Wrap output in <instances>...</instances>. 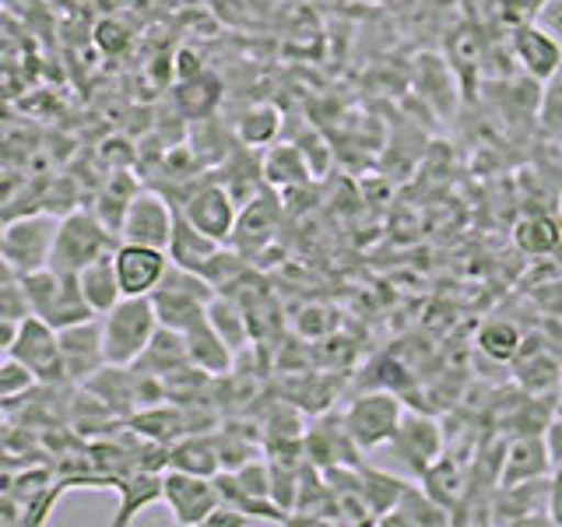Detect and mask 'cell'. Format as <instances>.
<instances>
[{"mask_svg":"<svg viewBox=\"0 0 562 527\" xmlns=\"http://www.w3.org/2000/svg\"><path fill=\"white\" fill-rule=\"evenodd\" d=\"M278 131H281V113L274 105H250L236 120V137L243 141V148H268L274 145Z\"/></svg>","mask_w":562,"mask_h":527,"instance_id":"f546056e","label":"cell"},{"mask_svg":"<svg viewBox=\"0 0 562 527\" xmlns=\"http://www.w3.org/2000/svg\"><path fill=\"white\" fill-rule=\"evenodd\" d=\"M479 348H482V356H488L492 362H514L524 348V334L517 324H509V321H488L479 330Z\"/></svg>","mask_w":562,"mask_h":527,"instance_id":"1f68e13d","label":"cell"},{"mask_svg":"<svg viewBox=\"0 0 562 527\" xmlns=\"http://www.w3.org/2000/svg\"><path fill=\"white\" fill-rule=\"evenodd\" d=\"M278 222H281V204L274 198V190L263 187L246 204H239V218H236L233 239L228 243H233V250H239L246 260H250L274 239Z\"/></svg>","mask_w":562,"mask_h":527,"instance_id":"9a60e30c","label":"cell"},{"mask_svg":"<svg viewBox=\"0 0 562 527\" xmlns=\"http://www.w3.org/2000/svg\"><path fill=\"white\" fill-rule=\"evenodd\" d=\"M397 461L404 464V471L418 479L422 471H426L439 453L447 450V436L439 429V422L432 415H422V412H408L404 408L401 415V426L397 433L391 436V444H386Z\"/></svg>","mask_w":562,"mask_h":527,"instance_id":"9c48e42d","label":"cell"},{"mask_svg":"<svg viewBox=\"0 0 562 527\" xmlns=\"http://www.w3.org/2000/svg\"><path fill=\"white\" fill-rule=\"evenodd\" d=\"M260 166H263V183L271 190H299V187H310L313 180V166L299 145H278L274 141V145H268V152H263Z\"/></svg>","mask_w":562,"mask_h":527,"instance_id":"7402d4cb","label":"cell"},{"mask_svg":"<svg viewBox=\"0 0 562 527\" xmlns=\"http://www.w3.org/2000/svg\"><path fill=\"white\" fill-rule=\"evenodd\" d=\"M207 321H211V327L222 334L225 345L233 348V351H243L246 345H250V338H254L250 316H246V310L239 306L236 295L215 292V299L207 303Z\"/></svg>","mask_w":562,"mask_h":527,"instance_id":"83f0119b","label":"cell"},{"mask_svg":"<svg viewBox=\"0 0 562 527\" xmlns=\"http://www.w3.org/2000/svg\"><path fill=\"white\" fill-rule=\"evenodd\" d=\"M250 524H260V520L246 514V509L233 506V503H218L215 509H211L204 527H250Z\"/></svg>","mask_w":562,"mask_h":527,"instance_id":"8d00e7d4","label":"cell"},{"mask_svg":"<svg viewBox=\"0 0 562 527\" xmlns=\"http://www.w3.org/2000/svg\"><path fill=\"white\" fill-rule=\"evenodd\" d=\"M137 369H145V373L158 377V380H166L172 373H180V369L190 366V356H187V338L180 330H172V327H162L158 324V330L151 334V341L148 348L140 351V359L134 362Z\"/></svg>","mask_w":562,"mask_h":527,"instance_id":"cb8c5ba5","label":"cell"},{"mask_svg":"<svg viewBox=\"0 0 562 527\" xmlns=\"http://www.w3.org/2000/svg\"><path fill=\"white\" fill-rule=\"evenodd\" d=\"M404 479H397V474H386L380 468H369V464H359V496L369 509V520L380 524L383 514H391L394 503L401 500L404 492Z\"/></svg>","mask_w":562,"mask_h":527,"instance_id":"f1b7e54d","label":"cell"},{"mask_svg":"<svg viewBox=\"0 0 562 527\" xmlns=\"http://www.w3.org/2000/svg\"><path fill=\"white\" fill-rule=\"evenodd\" d=\"M401 415H404V401L397 394L366 391L359 397H351V404L341 412V422L356 450L366 453V450H380L391 444V436L401 426Z\"/></svg>","mask_w":562,"mask_h":527,"instance_id":"8992f818","label":"cell"},{"mask_svg":"<svg viewBox=\"0 0 562 527\" xmlns=\"http://www.w3.org/2000/svg\"><path fill=\"white\" fill-rule=\"evenodd\" d=\"M509 53H514V60L524 70V78H535L538 85H544L549 78L559 75L562 43H555L541 25H535V18L509 32Z\"/></svg>","mask_w":562,"mask_h":527,"instance_id":"2e32d148","label":"cell"},{"mask_svg":"<svg viewBox=\"0 0 562 527\" xmlns=\"http://www.w3.org/2000/svg\"><path fill=\"white\" fill-rule=\"evenodd\" d=\"M60 218H53L49 211H35V215H18L0 228V254L11 264V271L22 278L32 271L49 268L53 239H57Z\"/></svg>","mask_w":562,"mask_h":527,"instance_id":"5b68a950","label":"cell"},{"mask_svg":"<svg viewBox=\"0 0 562 527\" xmlns=\"http://www.w3.org/2000/svg\"><path fill=\"white\" fill-rule=\"evenodd\" d=\"M18 324L22 321H8V316H0V356H11L14 338H18Z\"/></svg>","mask_w":562,"mask_h":527,"instance_id":"ab89813d","label":"cell"},{"mask_svg":"<svg viewBox=\"0 0 562 527\" xmlns=\"http://www.w3.org/2000/svg\"><path fill=\"white\" fill-rule=\"evenodd\" d=\"M211 299H215V289L207 285V278L198 271L176 268V264H169L166 278L158 281V289L151 292L158 324L180 330V334L190 330L198 321H204Z\"/></svg>","mask_w":562,"mask_h":527,"instance_id":"277c9868","label":"cell"},{"mask_svg":"<svg viewBox=\"0 0 562 527\" xmlns=\"http://www.w3.org/2000/svg\"><path fill=\"white\" fill-rule=\"evenodd\" d=\"M552 479V474H549ZM549 479H531L517 485H496L492 492V524H552L549 517Z\"/></svg>","mask_w":562,"mask_h":527,"instance_id":"7c38bea8","label":"cell"},{"mask_svg":"<svg viewBox=\"0 0 562 527\" xmlns=\"http://www.w3.org/2000/svg\"><path fill=\"white\" fill-rule=\"evenodd\" d=\"M35 373L18 362L14 356H0V401H14V397H25L29 391H35Z\"/></svg>","mask_w":562,"mask_h":527,"instance_id":"e575fe53","label":"cell"},{"mask_svg":"<svg viewBox=\"0 0 562 527\" xmlns=\"http://www.w3.org/2000/svg\"><path fill=\"white\" fill-rule=\"evenodd\" d=\"M140 187L131 180L127 172H116L110 183H105V190L99 193V208H95V215L113 228V233L120 236V225H123V215H127V208L134 201V193Z\"/></svg>","mask_w":562,"mask_h":527,"instance_id":"d6a6232c","label":"cell"},{"mask_svg":"<svg viewBox=\"0 0 562 527\" xmlns=\"http://www.w3.org/2000/svg\"><path fill=\"white\" fill-rule=\"evenodd\" d=\"M22 289L29 295V310L32 316H40L49 327H70V324H81V321H92L95 310L88 306V299L78 285V274H60L53 268L43 271H32L22 274Z\"/></svg>","mask_w":562,"mask_h":527,"instance_id":"7a4b0ae2","label":"cell"},{"mask_svg":"<svg viewBox=\"0 0 562 527\" xmlns=\"http://www.w3.org/2000/svg\"><path fill=\"white\" fill-rule=\"evenodd\" d=\"M172 225H176V204H169L158 190H137L127 215H123L120 239L166 250L172 239Z\"/></svg>","mask_w":562,"mask_h":527,"instance_id":"8fae6325","label":"cell"},{"mask_svg":"<svg viewBox=\"0 0 562 527\" xmlns=\"http://www.w3.org/2000/svg\"><path fill=\"white\" fill-rule=\"evenodd\" d=\"M187 338V356H190V366H198L201 373L207 377H225L233 373V362H236V351L225 345L222 334L211 327V321H198L190 330H183Z\"/></svg>","mask_w":562,"mask_h":527,"instance_id":"ffe728a7","label":"cell"},{"mask_svg":"<svg viewBox=\"0 0 562 527\" xmlns=\"http://www.w3.org/2000/svg\"><path fill=\"white\" fill-rule=\"evenodd\" d=\"M535 25H541L555 43H562V0H538Z\"/></svg>","mask_w":562,"mask_h":527,"instance_id":"d590c367","label":"cell"},{"mask_svg":"<svg viewBox=\"0 0 562 527\" xmlns=\"http://www.w3.org/2000/svg\"><path fill=\"white\" fill-rule=\"evenodd\" d=\"M102 324V351L110 366H134L158 330V313L151 295H123L120 303L99 316Z\"/></svg>","mask_w":562,"mask_h":527,"instance_id":"6da1fadb","label":"cell"},{"mask_svg":"<svg viewBox=\"0 0 562 527\" xmlns=\"http://www.w3.org/2000/svg\"><path fill=\"white\" fill-rule=\"evenodd\" d=\"M453 517L447 506H439L418 482H408L394 503L391 514L380 517V527H450Z\"/></svg>","mask_w":562,"mask_h":527,"instance_id":"ac0fdd59","label":"cell"},{"mask_svg":"<svg viewBox=\"0 0 562 527\" xmlns=\"http://www.w3.org/2000/svg\"><path fill=\"white\" fill-rule=\"evenodd\" d=\"M225 243H218V239H211V236H204L198 225L193 222H187V215L180 208H176V225H172V239H169V246H166V254H169V260L176 264V268H187V271H204L207 268V260L215 257L218 250H222Z\"/></svg>","mask_w":562,"mask_h":527,"instance_id":"44dd1931","label":"cell"},{"mask_svg":"<svg viewBox=\"0 0 562 527\" xmlns=\"http://www.w3.org/2000/svg\"><path fill=\"white\" fill-rule=\"evenodd\" d=\"M120 236L105 225L95 211H67L60 218L57 239H53L49 268L60 274H78L85 264L116 250Z\"/></svg>","mask_w":562,"mask_h":527,"instance_id":"3957f363","label":"cell"},{"mask_svg":"<svg viewBox=\"0 0 562 527\" xmlns=\"http://www.w3.org/2000/svg\"><path fill=\"white\" fill-rule=\"evenodd\" d=\"M57 338H60V356H64L67 380L85 386L105 366L99 316H92V321H81V324H70V327H60Z\"/></svg>","mask_w":562,"mask_h":527,"instance_id":"5bb4252c","label":"cell"},{"mask_svg":"<svg viewBox=\"0 0 562 527\" xmlns=\"http://www.w3.org/2000/svg\"><path fill=\"white\" fill-rule=\"evenodd\" d=\"M162 474L166 471H148V468H134L127 474H120V479L113 482V489L120 492V506H116V517L110 524L127 527L140 509L162 500Z\"/></svg>","mask_w":562,"mask_h":527,"instance_id":"d6986e66","label":"cell"},{"mask_svg":"<svg viewBox=\"0 0 562 527\" xmlns=\"http://www.w3.org/2000/svg\"><path fill=\"white\" fill-rule=\"evenodd\" d=\"M538 127L549 137H562V78H549L538 96Z\"/></svg>","mask_w":562,"mask_h":527,"instance_id":"836d02e7","label":"cell"},{"mask_svg":"<svg viewBox=\"0 0 562 527\" xmlns=\"http://www.w3.org/2000/svg\"><path fill=\"white\" fill-rule=\"evenodd\" d=\"M544 447H549V457H552V471L562 468V415H555L549 426H544Z\"/></svg>","mask_w":562,"mask_h":527,"instance_id":"74e56055","label":"cell"},{"mask_svg":"<svg viewBox=\"0 0 562 527\" xmlns=\"http://www.w3.org/2000/svg\"><path fill=\"white\" fill-rule=\"evenodd\" d=\"M180 211L187 215V222H193L201 228L204 236L228 243L233 239L236 218H239V201L228 193V187L222 180H211V183L193 187L183 198Z\"/></svg>","mask_w":562,"mask_h":527,"instance_id":"30bf717a","label":"cell"},{"mask_svg":"<svg viewBox=\"0 0 562 527\" xmlns=\"http://www.w3.org/2000/svg\"><path fill=\"white\" fill-rule=\"evenodd\" d=\"M78 285L88 299V306L95 310V316L110 313L120 299H123V289H120V278H116V264H113V250L95 257L92 264H85L78 271Z\"/></svg>","mask_w":562,"mask_h":527,"instance_id":"d4e9b609","label":"cell"},{"mask_svg":"<svg viewBox=\"0 0 562 527\" xmlns=\"http://www.w3.org/2000/svg\"><path fill=\"white\" fill-rule=\"evenodd\" d=\"M559 78H562V64H559Z\"/></svg>","mask_w":562,"mask_h":527,"instance_id":"60d3db41","label":"cell"},{"mask_svg":"<svg viewBox=\"0 0 562 527\" xmlns=\"http://www.w3.org/2000/svg\"><path fill=\"white\" fill-rule=\"evenodd\" d=\"M514 243L527 257H552L562 246V225L549 215V211H531V215L517 218Z\"/></svg>","mask_w":562,"mask_h":527,"instance_id":"4316f807","label":"cell"},{"mask_svg":"<svg viewBox=\"0 0 562 527\" xmlns=\"http://www.w3.org/2000/svg\"><path fill=\"white\" fill-rule=\"evenodd\" d=\"M11 356L18 362H25L43 386L46 383H57V386L70 383L67 373H64V356H60L57 327H49L46 321H40V316L29 313L25 321L18 324V338H14Z\"/></svg>","mask_w":562,"mask_h":527,"instance_id":"ba28073f","label":"cell"},{"mask_svg":"<svg viewBox=\"0 0 562 527\" xmlns=\"http://www.w3.org/2000/svg\"><path fill=\"white\" fill-rule=\"evenodd\" d=\"M162 503L169 506L172 524L201 527V524H207L211 509L222 503V492H218L215 479H207V474H190V471L166 468V474H162Z\"/></svg>","mask_w":562,"mask_h":527,"instance_id":"52a82bcc","label":"cell"},{"mask_svg":"<svg viewBox=\"0 0 562 527\" xmlns=\"http://www.w3.org/2000/svg\"><path fill=\"white\" fill-rule=\"evenodd\" d=\"M552 457L544 447V433H514L503 447L499 461V485H517L531 479H549Z\"/></svg>","mask_w":562,"mask_h":527,"instance_id":"e0dca14e","label":"cell"},{"mask_svg":"<svg viewBox=\"0 0 562 527\" xmlns=\"http://www.w3.org/2000/svg\"><path fill=\"white\" fill-rule=\"evenodd\" d=\"M549 517L555 527H562V468H555L549 479Z\"/></svg>","mask_w":562,"mask_h":527,"instance_id":"f35d334b","label":"cell"},{"mask_svg":"<svg viewBox=\"0 0 562 527\" xmlns=\"http://www.w3.org/2000/svg\"><path fill=\"white\" fill-rule=\"evenodd\" d=\"M218 99H222V85L211 75H204V70L180 81V88H176V102H180V110L193 120H204L218 105Z\"/></svg>","mask_w":562,"mask_h":527,"instance_id":"4dcf8cb0","label":"cell"},{"mask_svg":"<svg viewBox=\"0 0 562 527\" xmlns=\"http://www.w3.org/2000/svg\"><path fill=\"white\" fill-rule=\"evenodd\" d=\"M418 485L426 489L439 506H447V509H450V517H453V509L461 506V500H464V492H468L471 479L464 474V464L443 450L426 471L418 474Z\"/></svg>","mask_w":562,"mask_h":527,"instance_id":"603a6c76","label":"cell"},{"mask_svg":"<svg viewBox=\"0 0 562 527\" xmlns=\"http://www.w3.org/2000/svg\"><path fill=\"white\" fill-rule=\"evenodd\" d=\"M116 264V278L123 295H151L158 289V281L169 271V254L158 250V246H140V243H116L113 250Z\"/></svg>","mask_w":562,"mask_h":527,"instance_id":"4fadbf2b","label":"cell"},{"mask_svg":"<svg viewBox=\"0 0 562 527\" xmlns=\"http://www.w3.org/2000/svg\"><path fill=\"white\" fill-rule=\"evenodd\" d=\"M169 468L215 479V474L222 471L218 444L211 436H201V433H183L176 444H169Z\"/></svg>","mask_w":562,"mask_h":527,"instance_id":"484cf974","label":"cell"}]
</instances>
